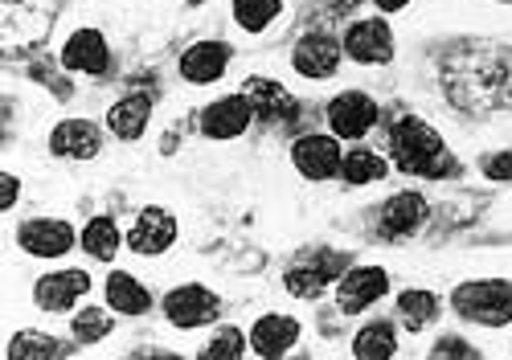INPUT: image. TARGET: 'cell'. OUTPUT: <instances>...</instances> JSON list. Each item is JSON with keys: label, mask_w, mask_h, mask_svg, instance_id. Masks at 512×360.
<instances>
[{"label": "cell", "mask_w": 512, "mask_h": 360, "mask_svg": "<svg viewBox=\"0 0 512 360\" xmlns=\"http://www.w3.org/2000/svg\"><path fill=\"white\" fill-rule=\"evenodd\" d=\"M390 160L398 172L426 176V180H443L451 172V152L443 144V135L418 115H402L390 127Z\"/></svg>", "instance_id": "1"}, {"label": "cell", "mask_w": 512, "mask_h": 360, "mask_svg": "<svg viewBox=\"0 0 512 360\" xmlns=\"http://www.w3.org/2000/svg\"><path fill=\"white\" fill-rule=\"evenodd\" d=\"M345 270H349V254L345 250H328V246L300 250L283 270V291L291 299H320L328 287L340 283Z\"/></svg>", "instance_id": "2"}, {"label": "cell", "mask_w": 512, "mask_h": 360, "mask_svg": "<svg viewBox=\"0 0 512 360\" xmlns=\"http://www.w3.org/2000/svg\"><path fill=\"white\" fill-rule=\"evenodd\" d=\"M459 320L480 328H508L512 324V283L508 279H472L459 283L451 295Z\"/></svg>", "instance_id": "3"}, {"label": "cell", "mask_w": 512, "mask_h": 360, "mask_svg": "<svg viewBox=\"0 0 512 360\" xmlns=\"http://www.w3.org/2000/svg\"><path fill=\"white\" fill-rule=\"evenodd\" d=\"M218 311H222V299L213 295L209 287L201 283H181L164 295V320L181 328V332H193V328H205L218 320Z\"/></svg>", "instance_id": "4"}, {"label": "cell", "mask_w": 512, "mask_h": 360, "mask_svg": "<svg viewBox=\"0 0 512 360\" xmlns=\"http://www.w3.org/2000/svg\"><path fill=\"white\" fill-rule=\"evenodd\" d=\"M291 164L304 180L320 185V180H336L340 176V164H345V152H340L336 135H320V131H308L300 140L291 144Z\"/></svg>", "instance_id": "5"}, {"label": "cell", "mask_w": 512, "mask_h": 360, "mask_svg": "<svg viewBox=\"0 0 512 360\" xmlns=\"http://www.w3.org/2000/svg\"><path fill=\"white\" fill-rule=\"evenodd\" d=\"M386 291H390V275L381 266H349L336 283V307L345 315H361L377 299H386Z\"/></svg>", "instance_id": "6"}, {"label": "cell", "mask_w": 512, "mask_h": 360, "mask_svg": "<svg viewBox=\"0 0 512 360\" xmlns=\"http://www.w3.org/2000/svg\"><path fill=\"white\" fill-rule=\"evenodd\" d=\"M17 246L29 258H62L74 250V225L62 217H29L17 225Z\"/></svg>", "instance_id": "7"}, {"label": "cell", "mask_w": 512, "mask_h": 360, "mask_svg": "<svg viewBox=\"0 0 512 360\" xmlns=\"http://www.w3.org/2000/svg\"><path fill=\"white\" fill-rule=\"evenodd\" d=\"M373 123H377V103L365 90H340L328 103V127L336 140H365Z\"/></svg>", "instance_id": "8"}, {"label": "cell", "mask_w": 512, "mask_h": 360, "mask_svg": "<svg viewBox=\"0 0 512 360\" xmlns=\"http://www.w3.org/2000/svg\"><path fill=\"white\" fill-rule=\"evenodd\" d=\"M340 45H345V58L357 62V66H386L394 58V33H390L386 21H377V17L353 21Z\"/></svg>", "instance_id": "9"}, {"label": "cell", "mask_w": 512, "mask_h": 360, "mask_svg": "<svg viewBox=\"0 0 512 360\" xmlns=\"http://www.w3.org/2000/svg\"><path fill=\"white\" fill-rule=\"evenodd\" d=\"M173 242H177V217L168 209H160V205L140 209L136 225L127 230V250L140 254V258H160Z\"/></svg>", "instance_id": "10"}, {"label": "cell", "mask_w": 512, "mask_h": 360, "mask_svg": "<svg viewBox=\"0 0 512 360\" xmlns=\"http://www.w3.org/2000/svg\"><path fill=\"white\" fill-rule=\"evenodd\" d=\"M340 54H345V45H340L336 37L304 33L300 41H295V50H291V66L308 82H324V78H332L340 70Z\"/></svg>", "instance_id": "11"}, {"label": "cell", "mask_w": 512, "mask_h": 360, "mask_svg": "<svg viewBox=\"0 0 512 360\" xmlns=\"http://www.w3.org/2000/svg\"><path fill=\"white\" fill-rule=\"evenodd\" d=\"M87 291H91L87 270H54V275H41L33 283V303L41 311L62 315V311H74L78 299H87Z\"/></svg>", "instance_id": "12"}, {"label": "cell", "mask_w": 512, "mask_h": 360, "mask_svg": "<svg viewBox=\"0 0 512 360\" xmlns=\"http://www.w3.org/2000/svg\"><path fill=\"white\" fill-rule=\"evenodd\" d=\"M254 123V107L246 95H222V99H213L205 111H201V131H205V140H238V135H246V127Z\"/></svg>", "instance_id": "13"}, {"label": "cell", "mask_w": 512, "mask_h": 360, "mask_svg": "<svg viewBox=\"0 0 512 360\" xmlns=\"http://www.w3.org/2000/svg\"><path fill=\"white\" fill-rule=\"evenodd\" d=\"M230 58H234V50L218 37L193 41L181 54V78L189 86H213V82H222V74L230 70Z\"/></svg>", "instance_id": "14"}, {"label": "cell", "mask_w": 512, "mask_h": 360, "mask_svg": "<svg viewBox=\"0 0 512 360\" xmlns=\"http://www.w3.org/2000/svg\"><path fill=\"white\" fill-rule=\"evenodd\" d=\"M426 217H431V205H426V197L406 189V193H394L386 205H381L377 225H381V234H386V238L402 242V238H414L422 230Z\"/></svg>", "instance_id": "15"}, {"label": "cell", "mask_w": 512, "mask_h": 360, "mask_svg": "<svg viewBox=\"0 0 512 360\" xmlns=\"http://www.w3.org/2000/svg\"><path fill=\"white\" fill-rule=\"evenodd\" d=\"M295 344H300V320H291V315H259L250 328V348L254 356H263V360H279L287 356Z\"/></svg>", "instance_id": "16"}, {"label": "cell", "mask_w": 512, "mask_h": 360, "mask_svg": "<svg viewBox=\"0 0 512 360\" xmlns=\"http://www.w3.org/2000/svg\"><path fill=\"white\" fill-rule=\"evenodd\" d=\"M242 95L250 99V107H254V119H263V123H295V99L287 95V90L275 82V78H246L242 82Z\"/></svg>", "instance_id": "17"}, {"label": "cell", "mask_w": 512, "mask_h": 360, "mask_svg": "<svg viewBox=\"0 0 512 360\" xmlns=\"http://www.w3.org/2000/svg\"><path fill=\"white\" fill-rule=\"evenodd\" d=\"M62 66L74 74H103L111 66L107 37L99 29H74L62 45Z\"/></svg>", "instance_id": "18"}, {"label": "cell", "mask_w": 512, "mask_h": 360, "mask_svg": "<svg viewBox=\"0 0 512 360\" xmlns=\"http://www.w3.org/2000/svg\"><path fill=\"white\" fill-rule=\"evenodd\" d=\"M99 148H103V140L91 119H62L50 131V152L58 160H95Z\"/></svg>", "instance_id": "19"}, {"label": "cell", "mask_w": 512, "mask_h": 360, "mask_svg": "<svg viewBox=\"0 0 512 360\" xmlns=\"http://www.w3.org/2000/svg\"><path fill=\"white\" fill-rule=\"evenodd\" d=\"M148 119H152V99H144V95H127V99L107 107L111 135H115V140H127V144L140 140V135L148 131Z\"/></svg>", "instance_id": "20"}, {"label": "cell", "mask_w": 512, "mask_h": 360, "mask_svg": "<svg viewBox=\"0 0 512 360\" xmlns=\"http://www.w3.org/2000/svg\"><path fill=\"white\" fill-rule=\"evenodd\" d=\"M103 291H107V303L115 315H148L152 311V291L136 275H127V270H111Z\"/></svg>", "instance_id": "21"}, {"label": "cell", "mask_w": 512, "mask_h": 360, "mask_svg": "<svg viewBox=\"0 0 512 360\" xmlns=\"http://www.w3.org/2000/svg\"><path fill=\"white\" fill-rule=\"evenodd\" d=\"M398 315H402V328L414 336V332H426L435 324V315H439V299L431 291H422V287H410L398 295Z\"/></svg>", "instance_id": "22"}, {"label": "cell", "mask_w": 512, "mask_h": 360, "mask_svg": "<svg viewBox=\"0 0 512 360\" xmlns=\"http://www.w3.org/2000/svg\"><path fill=\"white\" fill-rule=\"evenodd\" d=\"M74 348L58 336H46V332H17L9 340V360H58V356H70Z\"/></svg>", "instance_id": "23"}, {"label": "cell", "mask_w": 512, "mask_h": 360, "mask_svg": "<svg viewBox=\"0 0 512 360\" xmlns=\"http://www.w3.org/2000/svg\"><path fill=\"white\" fill-rule=\"evenodd\" d=\"M230 13L242 33H267L283 17V0H230Z\"/></svg>", "instance_id": "24"}, {"label": "cell", "mask_w": 512, "mask_h": 360, "mask_svg": "<svg viewBox=\"0 0 512 360\" xmlns=\"http://www.w3.org/2000/svg\"><path fill=\"white\" fill-rule=\"evenodd\" d=\"M386 176V160H381L373 148H353L345 152V164H340V180L349 189H365V185H377Z\"/></svg>", "instance_id": "25"}, {"label": "cell", "mask_w": 512, "mask_h": 360, "mask_svg": "<svg viewBox=\"0 0 512 360\" xmlns=\"http://www.w3.org/2000/svg\"><path fill=\"white\" fill-rule=\"evenodd\" d=\"M119 246H123V234L111 217H91L82 225V250H87L95 262H111L119 254Z\"/></svg>", "instance_id": "26"}, {"label": "cell", "mask_w": 512, "mask_h": 360, "mask_svg": "<svg viewBox=\"0 0 512 360\" xmlns=\"http://www.w3.org/2000/svg\"><path fill=\"white\" fill-rule=\"evenodd\" d=\"M357 360H390L398 352V336L390 324H365L357 336H353V348H349Z\"/></svg>", "instance_id": "27"}, {"label": "cell", "mask_w": 512, "mask_h": 360, "mask_svg": "<svg viewBox=\"0 0 512 360\" xmlns=\"http://www.w3.org/2000/svg\"><path fill=\"white\" fill-rule=\"evenodd\" d=\"M111 328H115V315H107L103 307H82L78 315H70V336H74V344H82V348L107 340Z\"/></svg>", "instance_id": "28"}, {"label": "cell", "mask_w": 512, "mask_h": 360, "mask_svg": "<svg viewBox=\"0 0 512 360\" xmlns=\"http://www.w3.org/2000/svg\"><path fill=\"white\" fill-rule=\"evenodd\" d=\"M50 13H54V0H5V33L25 21H37L41 29H50L54 25Z\"/></svg>", "instance_id": "29"}, {"label": "cell", "mask_w": 512, "mask_h": 360, "mask_svg": "<svg viewBox=\"0 0 512 360\" xmlns=\"http://www.w3.org/2000/svg\"><path fill=\"white\" fill-rule=\"evenodd\" d=\"M246 336L238 332V328H218L209 340H205V348H201V356H213V360H242L246 356Z\"/></svg>", "instance_id": "30"}, {"label": "cell", "mask_w": 512, "mask_h": 360, "mask_svg": "<svg viewBox=\"0 0 512 360\" xmlns=\"http://www.w3.org/2000/svg\"><path fill=\"white\" fill-rule=\"evenodd\" d=\"M431 356H459V360H472V356H480L467 340H459V336H439L435 340V348H431Z\"/></svg>", "instance_id": "31"}, {"label": "cell", "mask_w": 512, "mask_h": 360, "mask_svg": "<svg viewBox=\"0 0 512 360\" xmlns=\"http://www.w3.org/2000/svg\"><path fill=\"white\" fill-rule=\"evenodd\" d=\"M484 176L496 180V185H512V152H496L484 160Z\"/></svg>", "instance_id": "32"}, {"label": "cell", "mask_w": 512, "mask_h": 360, "mask_svg": "<svg viewBox=\"0 0 512 360\" xmlns=\"http://www.w3.org/2000/svg\"><path fill=\"white\" fill-rule=\"evenodd\" d=\"M0 185H5V193H0V209H13L17 205V197H21V180L13 176V172H5V176H0Z\"/></svg>", "instance_id": "33"}, {"label": "cell", "mask_w": 512, "mask_h": 360, "mask_svg": "<svg viewBox=\"0 0 512 360\" xmlns=\"http://www.w3.org/2000/svg\"><path fill=\"white\" fill-rule=\"evenodd\" d=\"M373 5H377L381 13H402V9L410 5V0H373Z\"/></svg>", "instance_id": "34"}, {"label": "cell", "mask_w": 512, "mask_h": 360, "mask_svg": "<svg viewBox=\"0 0 512 360\" xmlns=\"http://www.w3.org/2000/svg\"><path fill=\"white\" fill-rule=\"evenodd\" d=\"M185 5H205V0H185Z\"/></svg>", "instance_id": "35"}]
</instances>
